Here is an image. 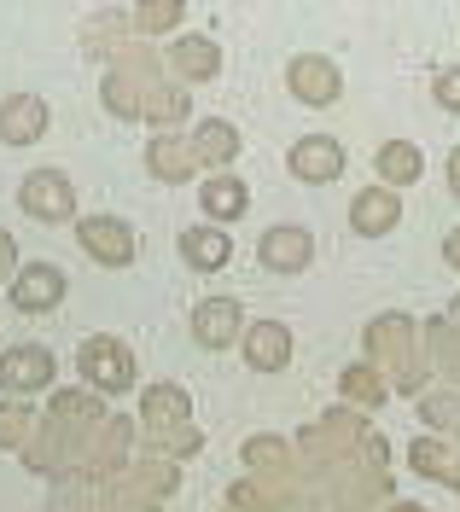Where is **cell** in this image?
<instances>
[{"instance_id":"obj_4","label":"cell","mask_w":460,"mask_h":512,"mask_svg":"<svg viewBox=\"0 0 460 512\" xmlns=\"http://www.w3.org/2000/svg\"><path fill=\"white\" fill-rule=\"evenodd\" d=\"M286 94H292L297 105H309V111H327V105L344 99V70H338L327 53H297V59L286 64Z\"/></svg>"},{"instance_id":"obj_14","label":"cell","mask_w":460,"mask_h":512,"mask_svg":"<svg viewBox=\"0 0 460 512\" xmlns=\"http://www.w3.org/2000/svg\"><path fill=\"white\" fill-rule=\"evenodd\" d=\"M193 146H187V134L181 128H164V134H152L146 140V175L152 181H164V187H181V181H193Z\"/></svg>"},{"instance_id":"obj_28","label":"cell","mask_w":460,"mask_h":512,"mask_svg":"<svg viewBox=\"0 0 460 512\" xmlns=\"http://www.w3.org/2000/svg\"><path fill=\"white\" fill-rule=\"evenodd\" d=\"M12 274H18V239H12V233L0 227V286H6Z\"/></svg>"},{"instance_id":"obj_17","label":"cell","mask_w":460,"mask_h":512,"mask_svg":"<svg viewBox=\"0 0 460 512\" xmlns=\"http://www.w3.org/2000/svg\"><path fill=\"white\" fill-rule=\"evenodd\" d=\"M187 146H193L198 169H216V175H228V163L239 158V128L222 123V117H204V123H193Z\"/></svg>"},{"instance_id":"obj_2","label":"cell","mask_w":460,"mask_h":512,"mask_svg":"<svg viewBox=\"0 0 460 512\" xmlns=\"http://www.w3.org/2000/svg\"><path fill=\"white\" fill-rule=\"evenodd\" d=\"M76 373H82V390H94V396H123L134 390V355L123 338H82V350H76Z\"/></svg>"},{"instance_id":"obj_15","label":"cell","mask_w":460,"mask_h":512,"mask_svg":"<svg viewBox=\"0 0 460 512\" xmlns=\"http://www.w3.org/2000/svg\"><path fill=\"white\" fill-rule=\"evenodd\" d=\"M169 70H175L181 88L216 82V76H222V47H216L210 35H181V41L169 47Z\"/></svg>"},{"instance_id":"obj_13","label":"cell","mask_w":460,"mask_h":512,"mask_svg":"<svg viewBox=\"0 0 460 512\" xmlns=\"http://www.w3.org/2000/svg\"><path fill=\"white\" fill-rule=\"evenodd\" d=\"M53 123L41 94H6L0 99V146H35Z\"/></svg>"},{"instance_id":"obj_12","label":"cell","mask_w":460,"mask_h":512,"mask_svg":"<svg viewBox=\"0 0 460 512\" xmlns=\"http://www.w3.org/2000/svg\"><path fill=\"white\" fill-rule=\"evenodd\" d=\"M239 332H245L239 297H204V303H193V344L198 350H233Z\"/></svg>"},{"instance_id":"obj_25","label":"cell","mask_w":460,"mask_h":512,"mask_svg":"<svg viewBox=\"0 0 460 512\" xmlns=\"http://www.w3.org/2000/svg\"><path fill=\"white\" fill-rule=\"evenodd\" d=\"M35 431V408L30 402H0V448H24Z\"/></svg>"},{"instance_id":"obj_3","label":"cell","mask_w":460,"mask_h":512,"mask_svg":"<svg viewBox=\"0 0 460 512\" xmlns=\"http://www.w3.org/2000/svg\"><path fill=\"white\" fill-rule=\"evenodd\" d=\"M18 210L30 216V222H76V187H70L65 169H53V163H41L24 175V187H18Z\"/></svg>"},{"instance_id":"obj_7","label":"cell","mask_w":460,"mask_h":512,"mask_svg":"<svg viewBox=\"0 0 460 512\" xmlns=\"http://www.w3.org/2000/svg\"><path fill=\"white\" fill-rule=\"evenodd\" d=\"M140 425H146V443L164 448L181 425H193V396L181 384H146L140 396Z\"/></svg>"},{"instance_id":"obj_11","label":"cell","mask_w":460,"mask_h":512,"mask_svg":"<svg viewBox=\"0 0 460 512\" xmlns=\"http://www.w3.org/2000/svg\"><path fill=\"white\" fill-rule=\"evenodd\" d=\"M257 262H263L268 274H303V268L315 262V239H309V227H297V222L268 227L263 239H257Z\"/></svg>"},{"instance_id":"obj_6","label":"cell","mask_w":460,"mask_h":512,"mask_svg":"<svg viewBox=\"0 0 460 512\" xmlns=\"http://www.w3.org/2000/svg\"><path fill=\"white\" fill-rule=\"evenodd\" d=\"M53 379H59L53 350H41V344H12V350H0V396H35V390H47Z\"/></svg>"},{"instance_id":"obj_10","label":"cell","mask_w":460,"mask_h":512,"mask_svg":"<svg viewBox=\"0 0 460 512\" xmlns=\"http://www.w3.org/2000/svg\"><path fill=\"white\" fill-rule=\"evenodd\" d=\"M286 169H292V181H303V187H327V181L344 175V146L332 134H303V140H292V152H286Z\"/></svg>"},{"instance_id":"obj_16","label":"cell","mask_w":460,"mask_h":512,"mask_svg":"<svg viewBox=\"0 0 460 512\" xmlns=\"http://www.w3.org/2000/svg\"><path fill=\"white\" fill-rule=\"evenodd\" d=\"M396 222H402V198L391 187H362L350 198V227L362 239H385V233H396Z\"/></svg>"},{"instance_id":"obj_19","label":"cell","mask_w":460,"mask_h":512,"mask_svg":"<svg viewBox=\"0 0 460 512\" xmlns=\"http://www.w3.org/2000/svg\"><path fill=\"white\" fill-rule=\"evenodd\" d=\"M198 210L210 216V227H228L233 216L251 210V187H245L239 175H204V187H198Z\"/></svg>"},{"instance_id":"obj_24","label":"cell","mask_w":460,"mask_h":512,"mask_svg":"<svg viewBox=\"0 0 460 512\" xmlns=\"http://www.w3.org/2000/svg\"><path fill=\"white\" fill-rule=\"evenodd\" d=\"M245 466H251V472H286V466H292V443L263 431V437L245 443Z\"/></svg>"},{"instance_id":"obj_5","label":"cell","mask_w":460,"mask_h":512,"mask_svg":"<svg viewBox=\"0 0 460 512\" xmlns=\"http://www.w3.org/2000/svg\"><path fill=\"white\" fill-rule=\"evenodd\" d=\"M65 268L59 262H18V274H12V309H24V315H53L59 303H65Z\"/></svg>"},{"instance_id":"obj_27","label":"cell","mask_w":460,"mask_h":512,"mask_svg":"<svg viewBox=\"0 0 460 512\" xmlns=\"http://www.w3.org/2000/svg\"><path fill=\"white\" fill-rule=\"evenodd\" d=\"M431 99H437L449 117H460V64H449V70L431 76Z\"/></svg>"},{"instance_id":"obj_8","label":"cell","mask_w":460,"mask_h":512,"mask_svg":"<svg viewBox=\"0 0 460 512\" xmlns=\"http://www.w3.org/2000/svg\"><path fill=\"white\" fill-rule=\"evenodd\" d=\"M76 245L99 268H129L134 262V227L123 216H76Z\"/></svg>"},{"instance_id":"obj_21","label":"cell","mask_w":460,"mask_h":512,"mask_svg":"<svg viewBox=\"0 0 460 512\" xmlns=\"http://www.w3.org/2000/svg\"><path fill=\"white\" fill-rule=\"evenodd\" d=\"M47 419H59V425H76V431H99L105 425V402H99L94 390H53V408Z\"/></svg>"},{"instance_id":"obj_29","label":"cell","mask_w":460,"mask_h":512,"mask_svg":"<svg viewBox=\"0 0 460 512\" xmlns=\"http://www.w3.org/2000/svg\"><path fill=\"white\" fill-rule=\"evenodd\" d=\"M443 262L460 274V227H449V233H443Z\"/></svg>"},{"instance_id":"obj_26","label":"cell","mask_w":460,"mask_h":512,"mask_svg":"<svg viewBox=\"0 0 460 512\" xmlns=\"http://www.w3.org/2000/svg\"><path fill=\"white\" fill-rule=\"evenodd\" d=\"M414 408H420V419H426L431 431H460V390H449V396H420Z\"/></svg>"},{"instance_id":"obj_9","label":"cell","mask_w":460,"mask_h":512,"mask_svg":"<svg viewBox=\"0 0 460 512\" xmlns=\"http://www.w3.org/2000/svg\"><path fill=\"white\" fill-rule=\"evenodd\" d=\"M292 326L286 320H251L245 332H239V355H245V367L251 373H286L292 367Z\"/></svg>"},{"instance_id":"obj_30","label":"cell","mask_w":460,"mask_h":512,"mask_svg":"<svg viewBox=\"0 0 460 512\" xmlns=\"http://www.w3.org/2000/svg\"><path fill=\"white\" fill-rule=\"evenodd\" d=\"M449 192H455V198H460V146H455V152H449Z\"/></svg>"},{"instance_id":"obj_18","label":"cell","mask_w":460,"mask_h":512,"mask_svg":"<svg viewBox=\"0 0 460 512\" xmlns=\"http://www.w3.org/2000/svg\"><path fill=\"white\" fill-rule=\"evenodd\" d=\"M373 169H379V181H373V187L402 192V187H414V181L426 175V152H420L414 140H385V146L373 152Z\"/></svg>"},{"instance_id":"obj_20","label":"cell","mask_w":460,"mask_h":512,"mask_svg":"<svg viewBox=\"0 0 460 512\" xmlns=\"http://www.w3.org/2000/svg\"><path fill=\"white\" fill-rule=\"evenodd\" d=\"M181 256H187L193 274H216V268H228L233 262L228 227H187V233H181Z\"/></svg>"},{"instance_id":"obj_22","label":"cell","mask_w":460,"mask_h":512,"mask_svg":"<svg viewBox=\"0 0 460 512\" xmlns=\"http://www.w3.org/2000/svg\"><path fill=\"white\" fill-rule=\"evenodd\" d=\"M338 396H344V402H356V408H379V402L391 396V384L379 379L367 361H350V367L338 373Z\"/></svg>"},{"instance_id":"obj_1","label":"cell","mask_w":460,"mask_h":512,"mask_svg":"<svg viewBox=\"0 0 460 512\" xmlns=\"http://www.w3.org/2000/svg\"><path fill=\"white\" fill-rule=\"evenodd\" d=\"M367 367L402 396H426V367H420V320L414 315H379L367 326Z\"/></svg>"},{"instance_id":"obj_23","label":"cell","mask_w":460,"mask_h":512,"mask_svg":"<svg viewBox=\"0 0 460 512\" xmlns=\"http://www.w3.org/2000/svg\"><path fill=\"white\" fill-rule=\"evenodd\" d=\"M181 18H187L181 0H146V6H129V24H134L140 41H146V35H164V30H181Z\"/></svg>"}]
</instances>
